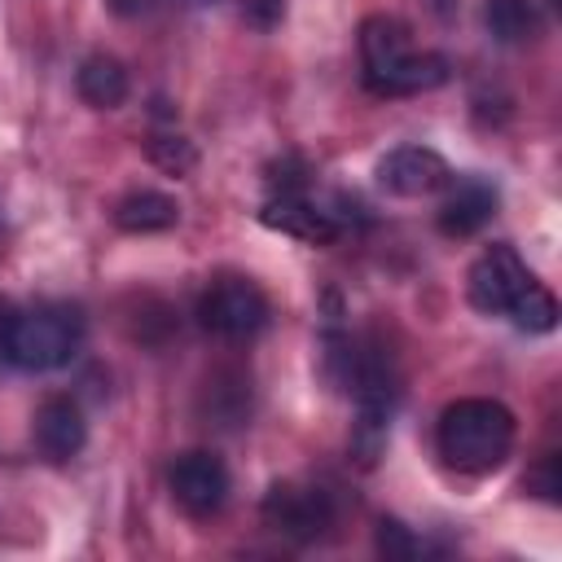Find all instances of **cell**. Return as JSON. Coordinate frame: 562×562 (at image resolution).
Instances as JSON below:
<instances>
[{
  "label": "cell",
  "instance_id": "cell-5",
  "mask_svg": "<svg viewBox=\"0 0 562 562\" xmlns=\"http://www.w3.org/2000/svg\"><path fill=\"white\" fill-rule=\"evenodd\" d=\"M198 316L220 338H250V334H259L268 325V299L246 277H220L198 299Z\"/></svg>",
  "mask_w": 562,
  "mask_h": 562
},
{
  "label": "cell",
  "instance_id": "cell-2",
  "mask_svg": "<svg viewBox=\"0 0 562 562\" xmlns=\"http://www.w3.org/2000/svg\"><path fill=\"white\" fill-rule=\"evenodd\" d=\"M360 61H364V83L382 97L430 92L448 79V61L439 53H413L408 26L386 13L360 22Z\"/></svg>",
  "mask_w": 562,
  "mask_h": 562
},
{
  "label": "cell",
  "instance_id": "cell-6",
  "mask_svg": "<svg viewBox=\"0 0 562 562\" xmlns=\"http://www.w3.org/2000/svg\"><path fill=\"white\" fill-rule=\"evenodd\" d=\"M263 522L272 531H281L285 540L312 544L325 536V527L334 522V501L325 487H307V483H272L263 496Z\"/></svg>",
  "mask_w": 562,
  "mask_h": 562
},
{
  "label": "cell",
  "instance_id": "cell-11",
  "mask_svg": "<svg viewBox=\"0 0 562 562\" xmlns=\"http://www.w3.org/2000/svg\"><path fill=\"white\" fill-rule=\"evenodd\" d=\"M492 211H496V189L483 176H461L439 206V233L443 237H470L492 220Z\"/></svg>",
  "mask_w": 562,
  "mask_h": 562
},
{
  "label": "cell",
  "instance_id": "cell-16",
  "mask_svg": "<svg viewBox=\"0 0 562 562\" xmlns=\"http://www.w3.org/2000/svg\"><path fill=\"white\" fill-rule=\"evenodd\" d=\"M206 400H211V417L215 426H237L246 413H250V386L241 378H215L206 382Z\"/></svg>",
  "mask_w": 562,
  "mask_h": 562
},
{
  "label": "cell",
  "instance_id": "cell-15",
  "mask_svg": "<svg viewBox=\"0 0 562 562\" xmlns=\"http://www.w3.org/2000/svg\"><path fill=\"white\" fill-rule=\"evenodd\" d=\"M505 316H514V325H518L522 334H549V329L558 325V299H553L540 281H531V285L509 303Z\"/></svg>",
  "mask_w": 562,
  "mask_h": 562
},
{
  "label": "cell",
  "instance_id": "cell-7",
  "mask_svg": "<svg viewBox=\"0 0 562 562\" xmlns=\"http://www.w3.org/2000/svg\"><path fill=\"white\" fill-rule=\"evenodd\" d=\"M167 483H171V496H176L189 514H198V518L215 514V509L228 501V470H224V461H220L215 452H206V448L180 452V457L171 461V470H167Z\"/></svg>",
  "mask_w": 562,
  "mask_h": 562
},
{
  "label": "cell",
  "instance_id": "cell-20",
  "mask_svg": "<svg viewBox=\"0 0 562 562\" xmlns=\"http://www.w3.org/2000/svg\"><path fill=\"white\" fill-rule=\"evenodd\" d=\"M527 487H536L544 501H558V465H553V457L540 461V470L527 479Z\"/></svg>",
  "mask_w": 562,
  "mask_h": 562
},
{
  "label": "cell",
  "instance_id": "cell-14",
  "mask_svg": "<svg viewBox=\"0 0 562 562\" xmlns=\"http://www.w3.org/2000/svg\"><path fill=\"white\" fill-rule=\"evenodd\" d=\"M487 35L496 44H527L540 35V9L536 0H487L483 4Z\"/></svg>",
  "mask_w": 562,
  "mask_h": 562
},
{
  "label": "cell",
  "instance_id": "cell-3",
  "mask_svg": "<svg viewBox=\"0 0 562 562\" xmlns=\"http://www.w3.org/2000/svg\"><path fill=\"white\" fill-rule=\"evenodd\" d=\"M83 347V316L79 307L66 303H44L31 312H9L4 316V338H0V360L26 369V373H48L75 360Z\"/></svg>",
  "mask_w": 562,
  "mask_h": 562
},
{
  "label": "cell",
  "instance_id": "cell-10",
  "mask_svg": "<svg viewBox=\"0 0 562 562\" xmlns=\"http://www.w3.org/2000/svg\"><path fill=\"white\" fill-rule=\"evenodd\" d=\"M259 220H263L268 228L285 233V237L307 241V246H329V241L342 233V224L334 220V211H321V206L307 202L303 193H272V198L263 202Z\"/></svg>",
  "mask_w": 562,
  "mask_h": 562
},
{
  "label": "cell",
  "instance_id": "cell-4",
  "mask_svg": "<svg viewBox=\"0 0 562 562\" xmlns=\"http://www.w3.org/2000/svg\"><path fill=\"white\" fill-rule=\"evenodd\" d=\"M536 277L527 272L522 255L509 246V241H496L487 246L474 263H470V277H465V294H470V307L483 312V316H505L509 303L531 285Z\"/></svg>",
  "mask_w": 562,
  "mask_h": 562
},
{
  "label": "cell",
  "instance_id": "cell-1",
  "mask_svg": "<svg viewBox=\"0 0 562 562\" xmlns=\"http://www.w3.org/2000/svg\"><path fill=\"white\" fill-rule=\"evenodd\" d=\"M514 413L501 400H457L439 413L435 426V443L439 457L461 470V474H492L496 465H505L509 448H514Z\"/></svg>",
  "mask_w": 562,
  "mask_h": 562
},
{
  "label": "cell",
  "instance_id": "cell-21",
  "mask_svg": "<svg viewBox=\"0 0 562 562\" xmlns=\"http://www.w3.org/2000/svg\"><path fill=\"white\" fill-rule=\"evenodd\" d=\"M549 4H553V9H558V4H562V0H549Z\"/></svg>",
  "mask_w": 562,
  "mask_h": 562
},
{
  "label": "cell",
  "instance_id": "cell-9",
  "mask_svg": "<svg viewBox=\"0 0 562 562\" xmlns=\"http://www.w3.org/2000/svg\"><path fill=\"white\" fill-rule=\"evenodd\" d=\"M31 439L35 448L48 457V461H70L83 452L88 443V422H83V408L70 400V395H48L35 417H31Z\"/></svg>",
  "mask_w": 562,
  "mask_h": 562
},
{
  "label": "cell",
  "instance_id": "cell-19",
  "mask_svg": "<svg viewBox=\"0 0 562 562\" xmlns=\"http://www.w3.org/2000/svg\"><path fill=\"white\" fill-rule=\"evenodd\" d=\"M281 9H285V0H241V13H246L255 26H272V22L281 18Z\"/></svg>",
  "mask_w": 562,
  "mask_h": 562
},
{
  "label": "cell",
  "instance_id": "cell-18",
  "mask_svg": "<svg viewBox=\"0 0 562 562\" xmlns=\"http://www.w3.org/2000/svg\"><path fill=\"white\" fill-rule=\"evenodd\" d=\"M149 158H154L162 171H171V176H184V171L198 162V154H193V145H189L184 136H154V140H149Z\"/></svg>",
  "mask_w": 562,
  "mask_h": 562
},
{
  "label": "cell",
  "instance_id": "cell-8",
  "mask_svg": "<svg viewBox=\"0 0 562 562\" xmlns=\"http://www.w3.org/2000/svg\"><path fill=\"white\" fill-rule=\"evenodd\" d=\"M373 176L395 198H426V193H435V189H443L452 180L443 154H435L426 145H400V149L382 154Z\"/></svg>",
  "mask_w": 562,
  "mask_h": 562
},
{
  "label": "cell",
  "instance_id": "cell-17",
  "mask_svg": "<svg viewBox=\"0 0 562 562\" xmlns=\"http://www.w3.org/2000/svg\"><path fill=\"white\" fill-rule=\"evenodd\" d=\"M378 553L386 562H413L417 558V536L400 518H382L378 522Z\"/></svg>",
  "mask_w": 562,
  "mask_h": 562
},
{
  "label": "cell",
  "instance_id": "cell-13",
  "mask_svg": "<svg viewBox=\"0 0 562 562\" xmlns=\"http://www.w3.org/2000/svg\"><path fill=\"white\" fill-rule=\"evenodd\" d=\"M176 220H180V202L158 189H132L127 198L114 202V224L123 233H162Z\"/></svg>",
  "mask_w": 562,
  "mask_h": 562
},
{
  "label": "cell",
  "instance_id": "cell-12",
  "mask_svg": "<svg viewBox=\"0 0 562 562\" xmlns=\"http://www.w3.org/2000/svg\"><path fill=\"white\" fill-rule=\"evenodd\" d=\"M127 70H123V61L119 57H110V53H92V57H83L79 61V70H75V92L92 105V110H119L123 101H127Z\"/></svg>",
  "mask_w": 562,
  "mask_h": 562
}]
</instances>
